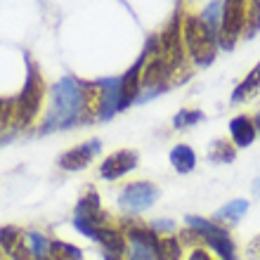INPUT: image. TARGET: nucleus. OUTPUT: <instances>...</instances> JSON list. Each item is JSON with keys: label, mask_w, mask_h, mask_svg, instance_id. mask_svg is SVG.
Instances as JSON below:
<instances>
[{"label": "nucleus", "mask_w": 260, "mask_h": 260, "mask_svg": "<svg viewBox=\"0 0 260 260\" xmlns=\"http://www.w3.org/2000/svg\"><path fill=\"white\" fill-rule=\"evenodd\" d=\"M92 118H97L95 83H85L74 76H67L50 90V107L41 123V133L92 123Z\"/></svg>", "instance_id": "f257e3e1"}, {"label": "nucleus", "mask_w": 260, "mask_h": 260, "mask_svg": "<svg viewBox=\"0 0 260 260\" xmlns=\"http://www.w3.org/2000/svg\"><path fill=\"white\" fill-rule=\"evenodd\" d=\"M144 67H142V92H140V100L137 102H147L151 97L161 95L171 85H178L189 76H182L178 69L171 64V59L161 52L158 48V36H149L147 38V45H144Z\"/></svg>", "instance_id": "f03ea898"}, {"label": "nucleus", "mask_w": 260, "mask_h": 260, "mask_svg": "<svg viewBox=\"0 0 260 260\" xmlns=\"http://www.w3.org/2000/svg\"><path fill=\"white\" fill-rule=\"evenodd\" d=\"M182 43L194 67H208L218 55V41L192 10H182Z\"/></svg>", "instance_id": "7ed1b4c3"}, {"label": "nucleus", "mask_w": 260, "mask_h": 260, "mask_svg": "<svg viewBox=\"0 0 260 260\" xmlns=\"http://www.w3.org/2000/svg\"><path fill=\"white\" fill-rule=\"evenodd\" d=\"M43 102H45V81H43L41 69L28 59L24 88L14 97V130L34 125L43 109Z\"/></svg>", "instance_id": "20e7f679"}, {"label": "nucleus", "mask_w": 260, "mask_h": 260, "mask_svg": "<svg viewBox=\"0 0 260 260\" xmlns=\"http://www.w3.org/2000/svg\"><path fill=\"white\" fill-rule=\"evenodd\" d=\"M185 227L194 230L201 239V246L206 244V248H211L220 260H237V246L227 227L218 225L215 220L199 218V215H185Z\"/></svg>", "instance_id": "39448f33"}, {"label": "nucleus", "mask_w": 260, "mask_h": 260, "mask_svg": "<svg viewBox=\"0 0 260 260\" xmlns=\"http://www.w3.org/2000/svg\"><path fill=\"white\" fill-rule=\"evenodd\" d=\"M104 225H109V215L102 211V204H100V197L92 187L85 189L78 204H76V211H74V227L83 237L95 241L97 237V230Z\"/></svg>", "instance_id": "423d86ee"}, {"label": "nucleus", "mask_w": 260, "mask_h": 260, "mask_svg": "<svg viewBox=\"0 0 260 260\" xmlns=\"http://www.w3.org/2000/svg\"><path fill=\"white\" fill-rule=\"evenodd\" d=\"M158 199V187L149 180H135V182H128L123 185V189L118 192V208L135 218L137 213L149 211L151 206L156 204Z\"/></svg>", "instance_id": "0eeeda50"}, {"label": "nucleus", "mask_w": 260, "mask_h": 260, "mask_svg": "<svg viewBox=\"0 0 260 260\" xmlns=\"http://www.w3.org/2000/svg\"><path fill=\"white\" fill-rule=\"evenodd\" d=\"M246 5L248 3H244V0H225L222 3L218 48L232 50L234 43L244 36V28H246Z\"/></svg>", "instance_id": "6e6552de"}, {"label": "nucleus", "mask_w": 260, "mask_h": 260, "mask_svg": "<svg viewBox=\"0 0 260 260\" xmlns=\"http://www.w3.org/2000/svg\"><path fill=\"white\" fill-rule=\"evenodd\" d=\"M97 90V118L109 121L121 111V78L95 81Z\"/></svg>", "instance_id": "1a4fd4ad"}, {"label": "nucleus", "mask_w": 260, "mask_h": 260, "mask_svg": "<svg viewBox=\"0 0 260 260\" xmlns=\"http://www.w3.org/2000/svg\"><path fill=\"white\" fill-rule=\"evenodd\" d=\"M137 151L133 149H118L114 154H109L107 158H102L100 164V178L107 180V182H114V180H121L123 175H128L130 171L137 168Z\"/></svg>", "instance_id": "9d476101"}, {"label": "nucleus", "mask_w": 260, "mask_h": 260, "mask_svg": "<svg viewBox=\"0 0 260 260\" xmlns=\"http://www.w3.org/2000/svg\"><path fill=\"white\" fill-rule=\"evenodd\" d=\"M102 151V142L100 140H88L83 144H76L71 149H67L62 156L57 158V166L67 173H76V171H83L85 166H90V161Z\"/></svg>", "instance_id": "9b49d317"}, {"label": "nucleus", "mask_w": 260, "mask_h": 260, "mask_svg": "<svg viewBox=\"0 0 260 260\" xmlns=\"http://www.w3.org/2000/svg\"><path fill=\"white\" fill-rule=\"evenodd\" d=\"M95 241L102 246L104 260H125V251H128V239H125L123 230L114 222L104 225L97 230Z\"/></svg>", "instance_id": "f8f14e48"}, {"label": "nucleus", "mask_w": 260, "mask_h": 260, "mask_svg": "<svg viewBox=\"0 0 260 260\" xmlns=\"http://www.w3.org/2000/svg\"><path fill=\"white\" fill-rule=\"evenodd\" d=\"M142 67H144V57L140 55L137 62L121 76V111L128 109L130 104H135L140 100V92H142Z\"/></svg>", "instance_id": "ddd939ff"}, {"label": "nucleus", "mask_w": 260, "mask_h": 260, "mask_svg": "<svg viewBox=\"0 0 260 260\" xmlns=\"http://www.w3.org/2000/svg\"><path fill=\"white\" fill-rule=\"evenodd\" d=\"M0 251L10 260H28V251L24 244V232L14 225L0 227Z\"/></svg>", "instance_id": "4468645a"}, {"label": "nucleus", "mask_w": 260, "mask_h": 260, "mask_svg": "<svg viewBox=\"0 0 260 260\" xmlns=\"http://www.w3.org/2000/svg\"><path fill=\"white\" fill-rule=\"evenodd\" d=\"M230 135H232V144L237 149H244L248 144H253L255 140V125H253V118L246 116V114H239L230 121Z\"/></svg>", "instance_id": "2eb2a0df"}, {"label": "nucleus", "mask_w": 260, "mask_h": 260, "mask_svg": "<svg viewBox=\"0 0 260 260\" xmlns=\"http://www.w3.org/2000/svg\"><path fill=\"white\" fill-rule=\"evenodd\" d=\"M168 158H171V166L180 173V175L192 173L194 166H197V151H194L187 142L175 144V147L171 149V156H168Z\"/></svg>", "instance_id": "dca6fc26"}, {"label": "nucleus", "mask_w": 260, "mask_h": 260, "mask_svg": "<svg viewBox=\"0 0 260 260\" xmlns=\"http://www.w3.org/2000/svg\"><path fill=\"white\" fill-rule=\"evenodd\" d=\"M260 92V62L255 64V69L251 71V74L244 78V81L234 88L232 92V104H241L246 102V100H251L253 95H258Z\"/></svg>", "instance_id": "f3484780"}, {"label": "nucleus", "mask_w": 260, "mask_h": 260, "mask_svg": "<svg viewBox=\"0 0 260 260\" xmlns=\"http://www.w3.org/2000/svg\"><path fill=\"white\" fill-rule=\"evenodd\" d=\"M248 211V201L246 199H234V201H230V204H225L222 208H218V213L213 215V220L218 222V225L225 227L227 225H234V222H239L241 218H244V213Z\"/></svg>", "instance_id": "a211bd4d"}, {"label": "nucleus", "mask_w": 260, "mask_h": 260, "mask_svg": "<svg viewBox=\"0 0 260 260\" xmlns=\"http://www.w3.org/2000/svg\"><path fill=\"white\" fill-rule=\"evenodd\" d=\"M24 244L28 251V260H50V239L41 232H24Z\"/></svg>", "instance_id": "6ab92c4d"}, {"label": "nucleus", "mask_w": 260, "mask_h": 260, "mask_svg": "<svg viewBox=\"0 0 260 260\" xmlns=\"http://www.w3.org/2000/svg\"><path fill=\"white\" fill-rule=\"evenodd\" d=\"M199 19L206 24V28L215 36V41L220 38V17H222V3H208L199 10Z\"/></svg>", "instance_id": "aec40b11"}, {"label": "nucleus", "mask_w": 260, "mask_h": 260, "mask_svg": "<svg viewBox=\"0 0 260 260\" xmlns=\"http://www.w3.org/2000/svg\"><path fill=\"white\" fill-rule=\"evenodd\" d=\"M50 260H83V251L62 239L50 241Z\"/></svg>", "instance_id": "412c9836"}, {"label": "nucleus", "mask_w": 260, "mask_h": 260, "mask_svg": "<svg viewBox=\"0 0 260 260\" xmlns=\"http://www.w3.org/2000/svg\"><path fill=\"white\" fill-rule=\"evenodd\" d=\"M208 156H211V161H215V164H232L234 156H237V147H234L232 142H227V140H215V142L211 144Z\"/></svg>", "instance_id": "4be33fe9"}, {"label": "nucleus", "mask_w": 260, "mask_h": 260, "mask_svg": "<svg viewBox=\"0 0 260 260\" xmlns=\"http://www.w3.org/2000/svg\"><path fill=\"white\" fill-rule=\"evenodd\" d=\"M156 260H182V244L178 241V237H161V246H158Z\"/></svg>", "instance_id": "5701e85b"}, {"label": "nucleus", "mask_w": 260, "mask_h": 260, "mask_svg": "<svg viewBox=\"0 0 260 260\" xmlns=\"http://www.w3.org/2000/svg\"><path fill=\"white\" fill-rule=\"evenodd\" d=\"M260 31V0H253L246 5V28H244V36L241 38H253Z\"/></svg>", "instance_id": "b1692460"}, {"label": "nucleus", "mask_w": 260, "mask_h": 260, "mask_svg": "<svg viewBox=\"0 0 260 260\" xmlns=\"http://www.w3.org/2000/svg\"><path fill=\"white\" fill-rule=\"evenodd\" d=\"M201 118H204V114H201L199 109H180L178 114L173 116V128L175 130L192 128V125H197Z\"/></svg>", "instance_id": "393cba45"}, {"label": "nucleus", "mask_w": 260, "mask_h": 260, "mask_svg": "<svg viewBox=\"0 0 260 260\" xmlns=\"http://www.w3.org/2000/svg\"><path fill=\"white\" fill-rule=\"evenodd\" d=\"M149 227L161 237H168V232H175V222L173 220H154V222H149Z\"/></svg>", "instance_id": "a878e982"}, {"label": "nucleus", "mask_w": 260, "mask_h": 260, "mask_svg": "<svg viewBox=\"0 0 260 260\" xmlns=\"http://www.w3.org/2000/svg\"><path fill=\"white\" fill-rule=\"evenodd\" d=\"M187 260H213V255L208 253V248L204 246H197L189 251V255H187Z\"/></svg>", "instance_id": "bb28decb"}, {"label": "nucleus", "mask_w": 260, "mask_h": 260, "mask_svg": "<svg viewBox=\"0 0 260 260\" xmlns=\"http://www.w3.org/2000/svg\"><path fill=\"white\" fill-rule=\"evenodd\" d=\"M251 253H253L255 260H260V234L253 239V244H251Z\"/></svg>", "instance_id": "cd10ccee"}, {"label": "nucleus", "mask_w": 260, "mask_h": 260, "mask_svg": "<svg viewBox=\"0 0 260 260\" xmlns=\"http://www.w3.org/2000/svg\"><path fill=\"white\" fill-rule=\"evenodd\" d=\"M253 125H255V133H260V111L255 114V118H253Z\"/></svg>", "instance_id": "c85d7f7f"}, {"label": "nucleus", "mask_w": 260, "mask_h": 260, "mask_svg": "<svg viewBox=\"0 0 260 260\" xmlns=\"http://www.w3.org/2000/svg\"><path fill=\"white\" fill-rule=\"evenodd\" d=\"M0 253H3V251H0ZM0 260H3V255H0Z\"/></svg>", "instance_id": "c756f323"}]
</instances>
